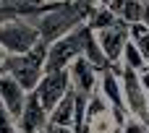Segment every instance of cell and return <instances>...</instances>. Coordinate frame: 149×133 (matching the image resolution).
Segmentation results:
<instances>
[{
  "mask_svg": "<svg viewBox=\"0 0 149 133\" xmlns=\"http://www.w3.org/2000/svg\"><path fill=\"white\" fill-rule=\"evenodd\" d=\"M26 94L29 91H24L10 76H5V73H0V105L13 115V118H18V112L24 110V102H26Z\"/></svg>",
  "mask_w": 149,
  "mask_h": 133,
  "instance_id": "obj_11",
  "label": "cell"
},
{
  "mask_svg": "<svg viewBox=\"0 0 149 133\" xmlns=\"http://www.w3.org/2000/svg\"><path fill=\"white\" fill-rule=\"evenodd\" d=\"M118 68H128V71H136V73H141V71H147V60H144V55L136 50V44L128 39L126 42V47H123V55H120V65Z\"/></svg>",
  "mask_w": 149,
  "mask_h": 133,
  "instance_id": "obj_12",
  "label": "cell"
},
{
  "mask_svg": "<svg viewBox=\"0 0 149 133\" xmlns=\"http://www.w3.org/2000/svg\"><path fill=\"white\" fill-rule=\"evenodd\" d=\"M94 39H97V44H100L105 60L110 63V68H118V65H120L123 47H126V42L131 39V37H128V24L118 21V24H113V26H107V29H100V31H94Z\"/></svg>",
  "mask_w": 149,
  "mask_h": 133,
  "instance_id": "obj_7",
  "label": "cell"
},
{
  "mask_svg": "<svg viewBox=\"0 0 149 133\" xmlns=\"http://www.w3.org/2000/svg\"><path fill=\"white\" fill-rule=\"evenodd\" d=\"M39 44V31L26 16H13L0 24V50L5 55H21Z\"/></svg>",
  "mask_w": 149,
  "mask_h": 133,
  "instance_id": "obj_3",
  "label": "cell"
},
{
  "mask_svg": "<svg viewBox=\"0 0 149 133\" xmlns=\"http://www.w3.org/2000/svg\"><path fill=\"white\" fill-rule=\"evenodd\" d=\"M39 133H76V131H71V128H63V125H55V123H47V125H45Z\"/></svg>",
  "mask_w": 149,
  "mask_h": 133,
  "instance_id": "obj_16",
  "label": "cell"
},
{
  "mask_svg": "<svg viewBox=\"0 0 149 133\" xmlns=\"http://www.w3.org/2000/svg\"><path fill=\"white\" fill-rule=\"evenodd\" d=\"M97 91L100 97L105 99L110 115L115 118L118 128L128 120V112H126V105H123V91H120V78H118V68H107L100 73V81H97Z\"/></svg>",
  "mask_w": 149,
  "mask_h": 133,
  "instance_id": "obj_6",
  "label": "cell"
},
{
  "mask_svg": "<svg viewBox=\"0 0 149 133\" xmlns=\"http://www.w3.org/2000/svg\"><path fill=\"white\" fill-rule=\"evenodd\" d=\"M45 52L47 44H37L29 52L21 55H5L3 60V73L10 76L24 91H34V86L39 84V78L45 76Z\"/></svg>",
  "mask_w": 149,
  "mask_h": 133,
  "instance_id": "obj_1",
  "label": "cell"
},
{
  "mask_svg": "<svg viewBox=\"0 0 149 133\" xmlns=\"http://www.w3.org/2000/svg\"><path fill=\"white\" fill-rule=\"evenodd\" d=\"M118 133H149V125L144 123V120H136V118H128L120 128H118Z\"/></svg>",
  "mask_w": 149,
  "mask_h": 133,
  "instance_id": "obj_14",
  "label": "cell"
},
{
  "mask_svg": "<svg viewBox=\"0 0 149 133\" xmlns=\"http://www.w3.org/2000/svg\"><path fill=\"white\" fill-rule=\"evenodd\" d=\"M68 81H71V89L79 91V94H94L97 91V81H100V71L92 68L84 57H76L68 68Z\"/></svg>",
  "mask_w": 149,
  "mask_h": 133,
  "instance_id": "obj_10",
  "label": "cell"
},
{
  "mask_svg": "<svg viewBox=\"0 0 149 133\" xmlns=\"http://www.w3.org/2000/svg\"><path fill=\"white\" fill-rule=\"evenodd\" d=\"M3 60H5V52L0 50V73H3Z\"/></svg>",
  "mask_w": 149,
  "mask_h": 133,
  "instance_id": "obj_19",
  "label": "cell"
},
{
  "mask_svg": "<svg viewBox=\"0 0 149 133\" xmlns=\"http://www.w3.org/2000/svg\"><path fill=\"white\" fill-rule=\"evenodd\" d=\"M89 97H92V94H89ZM89 97H86V94H79V91H73V89H68V91L63 94V99L50 110V123L81 133L84 112H86V102H89Z\"/></svg>",
  "mask_w": 149,
  "mask_h": 133,
  "instance_id": "obj_4",
  "label": "cell"
},
{
  "mask_svg": "<svg viewBox=\"0 0 149 133\" xmlns=\"http://www.w3.org/2000/svg\"><path fill=\"white\" fill-rule=\"evenodd\" d=\"M139 81H141V89L147 91V97H149V68H147V71H141V73H139Z\"/></svg>",
  "mask_w": 149,
  "mask_h": 133,
  "instance_id": "obj_17",
  "label": "cell"
},
{
  "mask_svg": "<svg viewBox=\"0 0 149 133\" xmlns=\"http://www.w3.org/2000/svg\"><path fill=\"white\" fill-rule=\"evenodd\" d=\"M47 123H50V112L39 105V99L34 97V91H29L26 94V102H24V110L16 118L18 133H39Z\"/></svg>",
  "mask_w": 149,
  "mask_h": 133,
  "instance_id": "obj_9",
  "label": "cell"
},
{
  "mask_svg": "<svg viewBox=\"0 0 149 133\" xmlns=\"http://www.w3.org/2000/svg\"><path fill=\"white\" fill-rule=\"evenodd\" d=\"M0 133H18V128H16V118L0 105Z\"/></svg>",
  "mask_w": 149,
  "mask_h": 133,
  "instance_id": "obj_15",
  "label": "cell"
},
{
  "mask_svg": "<svg viewBox=\"0 0 149 133\" xmlns=\"http://www.w3.org/2000/svg\"><path fill=\"white\" fill-rule=\"evenodd\" d=\"M147 68H149V63H147Z\"/></svg>",
  "mask_w": 149,
  "mask_h": 133,
  "instance_id": "obj_20",
  "label": "cell"
},
{
  "mask_svg": "<svg viewBox=\"0 0 149 133\" xmlns=\"http://www.w3.org/2000/svg\"><path fill=\"white\" fill-rule=\"evenodd\" d=\"M71 89V81H68V71H47L42 78H39V84L34 86V97L39 99V105L50 112L60 99H63V94Z\"/></svg>",
  "mask_w": 149,
  "mask_h": 133,
  "instance_id": "obj_8",
  "label": "cell"
},
{
  "mask_svg": "<svg viewBox=\"0 0 149 133\" xmlns=\"http://www.w3.org/2000/svg\"><path fill=\"white\" fill-rule=\"evenodd\" d=\"M118 78H120V91H123V105L128 118L136 120H147V110H149V97L141 89L139 73L128 71V68H118Z\"/></svg>",
  "mask_w": 149,
  "mask_h": 133,
  "instance_id": "obj_5",
  "label": "cell"
},
{
  "mask_svg": "<svg viewBox=\"0 0 149 133\" xmlns=\"http://www.w3.org/2000/svg\"><path fill=\"white\" fill-rule=\"evenodd\" d=\"M89 34H92V29L86 24H81L73 31H68L65 37H60L52 44H47V52H45V73L47 71H65L76 57H81Z\"/></svg>",
  "mask_w": 149,
  "mask_h": 133,
  "instance_id": "obj_2",
  "label": "cell"
},
{
  "mask_svg": "<svg viewBox=\"0 0 149 133\" xmlns=\"http://www.w3.org/2000/svg\"><path fill=\"white\" fill-rule=\"evenodd\" d=\"M128 37H131V42L136 44V50L144 55V60L149 63V29L141 26V24H131V26H128Z\"/></svg>",
  "mask_w": 149,
  "mask_h": 133,
  "instance_id": "obj_13",
  "label": "cell"
},
{
  "mask_svg": "<svg viewBox=\"0 0 149 133\" xmlns=\"http://www.w3.org/2000/svg\"><path fill=\"white\" fill-rule=\"evenodd\" d=\"M139 24L149 29V0H144V10H141V21H139Z\"/></svg>",
  "mask_w": 149,
  "mask_h": 133,
  "instance_id": "obj_18",
  "label": "cell"
}]
</instances>
